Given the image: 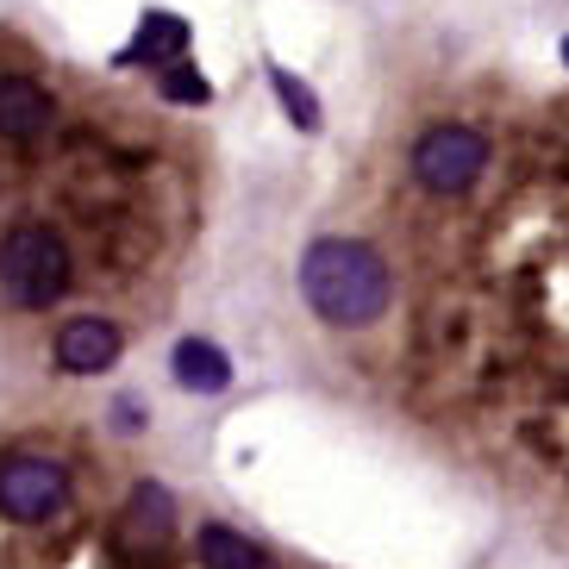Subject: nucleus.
<instances>
[{"instance_id":"1","label":"nucleus","mask_w":569,"mask_h":569,"mask_svg":"<svg viewBox=\"0 0 569 569\" xmlns=\"http://www.w3.org/2000/svg\"><path fill=\"white\" fill-rule=\"evenodd\" d=\"M301 301L326 326L363 332V326H376L388 313L395 276H388L382 251L363 244V238H313L301 251Z\"/></svg>"},{"instance_id":"2","label":"nucleus","mask_w":569,"mask_h":569,"mask_svg":"<svg viewBox=\"0 0 569 569\" xmlns=\"http://www.w3.org/2000/svg\"><path fill=\"white\" fill-rule=\"evenodd\" d=\"M0 288L26 313H44L69 295V244L51 226H13L0 238Z\"/></svg>"},{"instance_id":"3","label":"nucleus","mask_w":569,"mask_h":569,"mask_svg":"<svg viewBox=\"0 0 569 569\" xmlns=\"http://www.w3.org/2000/svg\"><path fill=\"white\" fill-rule=\"evenodd\" d=\"M482 169H488V138L476 126H432L413 144V176L432 194H463V188H476Z\"/></svg>"},{"instance_id":"4","label":"nucleus","mask_w":569,"mask_h":569,"mask_svg":"<svg viewBox=\"0 0 569 569\" xmlns=\"http://www.w3.org/2000/svg\"><path fill=\"white\" fill-rule=\"evenodd\" d=\"M69 501V469L51 463V457H32L19 451L0 463V519H13V526H44L57 519Z\"/></svg>"},{"instance_id":"5","label":"nucleus","mask_w":569,"mask_h":569,"mask_svg":"<svg viewBox=\"0 0 569 569\" xmlns=\"http://www.w3.org/2000/svg\"><path fill=\"white\" fill-rule=\"evenodd\" d=\"M119 351H126V332H119L113 319L82 313V319H69L63 332H57L51 363L63 369V376H101V369L119 363Z\"/></svg>"},{"instance_id":"6","label":"nucleus","mask_w":569,"mask_h":569,"mask_svg":"<svg viewBox=\"0 0 569 569\" xmlns=\"http://www.w3.org/2000/svg\"><path fill=\"white\" fill-rule=\"evenodd\" d=\"M57 126L51 88H38L32 76H0V138L7 144H38Z\"/></svg>"},{"instance_id":"7","label":"nucleus","mask_w":569,"mask_h":569,"mask_svg":"<svg viewBox=\"0 0 569 569\" xmlns=\"http://www.w3.org/2000/svg\"><path fill=\"white\" fill-rule=\"evenodd\" d=\"M188 57V19L182 13H144L138 19V38L119 51V69H169Z\"/></svg>"},{"instance_id":"8","label":"nucleus","mask_w":569,"mask_h":569,"mask_svg":"<svg viewBox=\"0 0 569 569\" xmlns=\"http://www.w3.org/2000/svg\"><path fill=\"white\" fill-rule=\"evenodd\" d=\"M169 519H176V501H169L163 482H138L132 501H126V519H119V532L132 551H157L169 545Z\"/></svg>"},{"instance_id":"9","label":"nucleus","mask_w":569,"mask_h":569,"mask_svg":"<svg viewBox=\"0 0 569 569\" xmlns=\"http://www.w3.org/2000/svg\"><path fill=\"white\" fill-rule=\"evenodd\" d=\"M169 369H176V382L188 395H226L232 388V357L219 351L213 338H182L176 351H169Z\"/></svg>"},{"instance_id":"10","label":"nucleus","mask_w":569,"mask_h":569,"mask_svg":"<svg viewBox=\"0 0 569 569\" xmlns=\"http://www.w3.org/2000/svg\"><path fill=\"white\" fill-rule=\"evenodd\" d=\"M263 76H269V88H276V101H282V113H288V126H295V132H319V126H326V107H319V94L301 82V76H295V69L269 63Z\"/></svg>"},{"instance_id":"11","label":"nucleus","mask_w":569,"mask_h":569,"mask_svg":"<svg viewBox=\"0 0 569 569\" xmlns=\"http://www.w3.org/2000/svg\"><path fill=\"white\" fill-rule=\"evenodd\" d=\"M201 563L207 569H269L263 551L244 532H232V526H201Z\"/></svg>"},{"instance_id":"12","label":"nucleus","mask_w":569,"mask_h":569,"mask_svg":"<svg viewBox=\"0 0 569 569\" xmlns=\"http://www.w3.org/2000/svg\"><path fill=\"white\" fill-rule=\"evenodd\" d=\"M157 88H163V101H176V107H207L213 101V88H207V76L194 63H169V69H157Z\"/></svg>"},{"instance_id":"13","label":"nucleus","mask_w":569,"mask_h":569,"mask_svg":"<svg viewBox=\"0 0 569 569\" xmlns=\"http://www.w3.org/2000/svg\"><path fill=\"white\" fill-rule=\"evenodd\" d=\"M563 69H569V38H563Z\"/></svg>"}]
</instances>
